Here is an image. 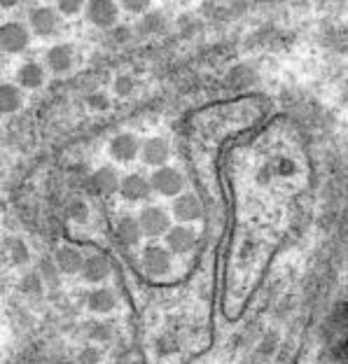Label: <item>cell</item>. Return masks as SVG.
I'll use <instances>...</instances> for the list:
<instances>
[{
    "instance_id": "1",
    "label": "cell",
    "mask_w": 348,
    "mask_h": 364,
    "mask_svg": "<svg viewBox=\"0 0 348 364\" xmlns=\"http://www.w3.org/2000/svg\"><path fill=\"white\" fill-rule=\"evenodd\" d=\"M150 182H152V189L157 194L166 196V199L176 201L178 196H183L185 192V176L180 173L176 166H164V169H157L152 176H150Z\"/></svg>"
},
{
    "instance_id": "2",
    "label": "cell",
    "mask_w": 348,
    "mask_h": 364,
    "mask_svg": "<svg viewBox=\"0 0 348 364\" xmlns=\"http://www.w3.org/2000/svg\"><path fill=\"white\" fill-rule=\"evenodd\" d=\"M138 222H140V229L145 236L150 238H159V236H166L171 231V215L166 212L164 208L159 206H145L140 210L138 215Z\"/></svg>"
},
{
    "instance_id": "3",
    "label": "cell",
    "mask_w": 348,
    "mask_h": 364,
    "mask_svg": "<svg viewBox=\"0 0 348 364\" xmlns=\"http://www.w3.org/2000/svg\"><path fill=\"white\" fill-rule=\"evenodd\" d=\"M171 253L162 245H148L143 253V271L150 278H164L171 273Z\"/></svg>"
},
{
    "instance_id": "4",
    "label": "cell",
    "mask_w": 348,
    "mask_h": 364,
    "mask_svg": "<svg viewBox=\"0 0 348 364\" xmlns=\"http://www.w3.org/2000/svg\"><path fill=\"white\" fill-rule=\"evenodd\" d=\"M28 42H31V33L19 21H10V24H3V28H0V44H3L5 54H19V51L28 47Z\"/></svg>"
},
{
    "instance_id": "5",
    "label": "cell",
    "mask_w": 348,
    "mask_h": 364,
    "mask_svg": "<svg viewBox=\"0 0 348 364\" xmlns=\"http://www.w3.org/2000/svg\"><path fill=\"white\" fill-rule=\"evenodd\" d=\"M87 19L89 24H94L96 28H115L117 26V14L119 5L110 3V0H94V3H87Z\"/></svg>"
},
{
    "instance_id": "6",
    "label": "cell",
    "mask_w": 348,
    "mask_h": 364,
    "mask_svg": "<svg viewBox=\"0 0 348 364\" xmlns=\"http://www.w3.org/2000/svg\"><path fill=\"white\" fill-rule=\"evenodd\" d=\"M140 150H143V142L136 138L133 133H117L108 145L110 157L119 164L133 162V159L140 154Z\"/></svg>"
},
{
    "instance_id": "7",
    "label": "cell",
    "mask_w": 348,
    "mask_h": 364,
    "mask_svg": "<svg viewBox=\"0 0 348 364\" xmlns=\"http://www.w3.org/2000/svg\"><path fill=\"white\" fill-rule=\"evenodd\" d=\"M171 212H173V217H176V222H180V224L187 226V224L196 222V219H201V215H203V206H201L199 196L192 194V192H187V194L178 196V199L173 201Z\"/></svg>"
},
{
    "instance_id": "8",
    "label": "cell",
    "mask_w": 348,
    "mask_h": 364,
    "mask_svg": "<svg viewBox=\"0 0 348 364\" xmlns=\"http://www.w3.org/2000/svg\"><path fill=\"white\" fill-rule=\"evenodd\" d=\"M164 241H166V250L171 255H187L196 245V233L185 224H173L171 231L164 236Z\"/></svg>"
},
{
    "instance_id": "9",
    "label": "cell",
    "mask_w": 348,
    "mask_h": 364,
    "mask_svg": "<svg viewBox=\"0 0 348 364\" xmlns=\"http://www.w3.org/2000/svg\"><path fill=\"white\" fill-rule=\"evenodd\" d=\"M152 192H155L152 182H150L148 178L138 176V173H131V176H126L122 180V187H119V194H122V199L128 201V203L148 201Z\"/></svg>"
},
{
    "instance_id": "10",
    "label": "cell",
    "mask_w": 348,
    "mask_h": 364,
    "mask_svg": "<svg viewBox=\"0 0 348 364\" xmlns=\"http://www.w3.org/2000/svg\"><path fill=\"white\" fill-rule=\"evenodd\" d=\"M140 157H143V162H145L148 166H152L155 171L164 169V166H169L171 147H169V142H166L164 138L155 135V138H148L145 142H143Z\"/></svg>"
},
{
    "instance_id": "11",
    "label": "cell",
    "mask_w": 348,
    "mask_h": 364,
    "mask_svg": "<svg viewBox=\"0 0 348 364\" xmlns=\"http://www.w3.org/2000/svg\"><path fill=\"white\" fill-rule=\"evenodd\" d=\"M85 260L80 250H75L73 245H61L54 253V264L59 267V271L66 273V276H75V273H82L85 269Z\"/></svg>"
},
{
    "instance_id": "12",
    "label": "cell",
    "mask_w": 348,
    "mask_h": 364,
    "mask_svg": "<svg viewBox=\"0 0 348 364\" xmlns=\"http://www.w3.org/2000/svg\"><path fill=\"white\" fill-rule=\"evenodd\" d=\"M59 17L52 7H35L31 12V28L35 30L37 37H52L56 33Z\"/></svg>"
},
{
    "instance_id": "13",
    "label": "cell",
    "mask_w": 348,
    "mask_h": 364,
    "mask_svg": "<svg viewBox=\"0 0 348 364\" xmlns=\"http://www.w3.org/2000/svg\"><path fill=\"white\" fill-rule=\"evenodd\" d=\"M92 185L98 194H103V196H110V194H115L119 187H122V180H119L117 176V171L112 169V166H101L94 176H92Z\"/></svg>"
},
{
    "instance_id": "14",
    "label": "cell",
    "mask_w": 348,
    "mask_h": 364,
    "mask_svg": "<svg viewBox=\"0 0 348 364\" xmlns=\"http://www.w3.org/2000/svg\"><path fill=\"white\" fill-rule=\"evenodd\" d=\"M87 308L96 315H108L117 308V297L112 290H105V287H98V290L89 292L87 297Z\"/></svg>"
},
{
    "instance_id": "15",
    "label": "cell",
    "mask_w": 348,
    "mask_h": 364,
    "mask_svg": "<svg viewBox=\"0 0 348 364\" xmlns=\"http://www.w3.org/2000/svg\"><path fill=\"white\" fill-rule=\"evenodd\" d=\"M115 236L119 243H124V245H136L143 236L138 217H131V215L119 217L115 222Z\"/></svg>"
},
{
    "instance_id": "16",
    "label": "cell",
    "mask_w": 348,
    "mask_h": 364,
    "mask_svg": "<svg viewBox=\"0 0 348 364\" xmlns=\"http://www.w3.org/2000/svg\"><path fill=\"white\" fill-rule=\"evenodd\" d=\"M110 276V262L103 255H92L85 260V269H82V278L87 283H103Z\"/></svg>"
},
{
    "instance_id": "17",
    "label": "cell",
    "mask_w": 348,
    "mask_h": 364,
    "mask_svg": "<svg viewBox=\"0 0 348 364\" xmlns=\"http://www.w3.org/2000/svg\"><path fill=\"white\" fill-rule=\"evenodd\" d=\"M73 47L71 44H54L49 51H47V66L52 68L54 73H68L73 68Z\"/></svg>"
},
{
    "instance_id": "18",
    "label": "cell",
    "mask_w": 348,
    "mask_h": 364,
    "mask_svg": "<svg viewBox=\"0 0 348 364\" xmlns=\"http://www.w3.org/2000/svg\"><path fill=\"white\" fill-rule=\"evenodd\" d=\"M17 82L24 89H37L44 85V71L37 63H24L17 71Z\"/></svg>"
},
{
    "instance_id": "19",
    "label": "cell",
    "mask_w": 348,
    "mask_h": 364,
    "mask_svg": "<svg viewBox=\"0 0 348 364\" xmlns=\"http://www.w3.org/2000/svg\"><path fill=\"white\" fill-rule=\"evenodd\" d=\"M21 103H24V94H21L17 85H3V87H0V110H3L5 115L17 112L21 108Z\"/></svg>"
},
{
    "instance_id": "20",
    "label": "cell",
    "mask_w": 348,
    "mask_h": 364,
    "mask_svg": "<svg viewBox=\"0 0 348 364\" xmlns=\"http://www.w3.org/2000/svg\"><path fill=\"white\" fill-rule=\"evenodd\" d=\"M5 253H7V260H10L14 267H19V264H26L31 253H28L26 243L19 241V238H7L5 241Z\"/></svg>"
},
{
    "instance_id": "21",
    "label": "cell",
    "mask_w": 348,
    "mask_h": 364,
    "mask_svg": "<svg viewBox=\"0 0 348 364\" xmlns=\"http://www.w3.org/2000/svg\"><path fill=\"white\" fill-rule=\"evenodd\" d=\"M68 217H71L73 222H78V224L89 222V206L80 199H71V201H68Z\"/></svg>"
},
{
    "instance_id": "22",
    "label": "cell",
    "mask_w": 348,
    "mask_h": 364,
    "mask_svg": "<svg viewBox=\"0 0 348 364\" xmlns=\"http://www.w3.org/2000/svg\"><path fill=\"white\" fill-rule=\"evenodd\" d=\"M101 360H103V353L98 351V348H94V346L82 348L80 355H78L80 364H101Z\"/></svg>"
},
{
    "instance_id": "23",
    "label": "cell",
    "mask_w": 348,
    "mask_h": 364,
    "mask_svg": "<svg viewBox=\"0 0 348 364\" xmlns=\"http://www.w3.org/2000/svg\"><path fill=\"white\" fill-rule=\"evenodd\" d=\"M112 91H115L117 96H131V91H133V80L128 78V75H119V78L112 82Z\"/></svg>"
},
{
    "instance_id": "24",
    "label": "cell",
    "mask_w": 348,
    "mask_h": 364,
    "mask_svg": "<svg viewBox=\"0 0 348 364\" xmlns=\"http://www.w3.org/2000/svg\"><path fill=\"white\" fill-rule=\"evenodd\" d=\"M56 10H59V14H64V17H78V14L82 12V10H87V5H82V3H78V0H61V3L56 5Z\"/></svg>"
},
{
    "instance_id": "25",
    "label": "cell",
    "mask_w": 348,
    "mask_h": 364,
    "mask_svg": "<svg viewBox=\"0 0 348 364\" xmlns=\"http://www.w3.org/2000/svg\"><path fill=\"white\" fill-rule=\"evenodd\" d=\"M40 273H42V278L47 280L49 285H56V283H59V273H61V271H59L56 264L42 262V264H40Z\"/></svg>"
},
{
    "instance_id": "26",
    "label": "cell",
    "mask_w": 348,
    "mask_h": 364,
    "mask_svg": "<svg viewBox=\"0 0 348 364\" xmlns=\"http://www.w3.org/2000/svg\"><path fill=\"white\" fill-rule=\"evenodd\" d=\"M110 35L117 44H122V42L128 40V37H131V28H128V26H115L110 30Z\"/></svg>"
},
{
    "instance_id": "27",
    "label": "cell",
    "mask_w": 348,
    "mask_h": 364,
    "mask_svg": "<svg viewBox=\"0 0 348 364\" xmlns=\"http://www.w3.org/2000/svg\"><path fill=\"white\" fill-rule=\"evenodd\" d=\"M87 103H89V108H92V110H105V108H108V98H105L103 94H92L87 98Z\"/></svg>"
},
{
    "instance_id": "28",
    "label": "cell",
    "mask_w": 348,
    "mask_h": 364,
    "mask_svg": "<svg viewBox=\"0 0 348 364\" xmlns=\"http://www.w3.org/2000/svg\"><path fill=\"white\" fill-rule=\"evenodd\" d=\"M119 7H124V10L133 12V14H140V12L148 10V3H122Z\"/></svg>"
},
{
    "instance_id": "29",
    "label": "cell",
    "mask_w": 348,
    "mask_h": 364,
    "mask_svg": "<svg viewBox=\"0 0 348 364\" xmlns=\"http://www.w3.org/2000/svg\"><path fill=\"white\" fill-rule=\"evenodd\" d=\"M159 14H148L145 17V30H152V28H159Z\"/></svg>"
}]
</instances>
